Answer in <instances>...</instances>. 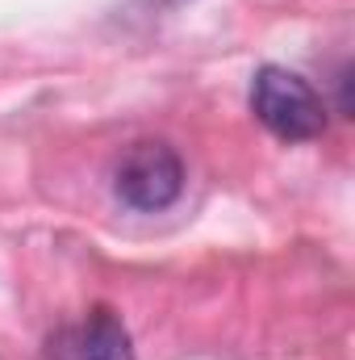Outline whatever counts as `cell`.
Wrapping results in <instances>:
<instances>
[{"label":"cell","instance_id":"6da1fadb","mask_svg":"<svg viewBox=\"0 0 355 360\" xmlns=\"http://www.w3.org/2000/svg\"><path fill=\"white\" fill-rule=\"evenodd\" d=\"M251 109L267 130L284 143H309L326 130V105L297 72L260 68L251 84Z\"/></svg>","mask_w":355,"mask_h":360},{"label":"cell","instance_id":"7a4b0ae2","mask_svg":"<svg viewBox=\"0 0 355 360\" xmlns=\"http://www.w3.org/2000/svg\"><path fill=\"white\" fill-rule=\"evenodd\" d=\"M113 188L130 210H168L184 188V160L168 143H134L113 172Z\"/></svg>","mask_w":355,"mask_h":360},{"label":"cell","instance_id":"3957f363","mask_svg":"<svg viewBox=\"0 0 355 360\" xmlns=\"http://www.w3.org/2000/svg\"><path fill=\"white\" fill-rule=\"evenodd\" d=\"M46 356L51 360H134L130 331L121 327V319L105 306H96L80 323L59 327L46 340Z\"/></svg>","mask_w":355,"mask_h":360}]
</instances>
